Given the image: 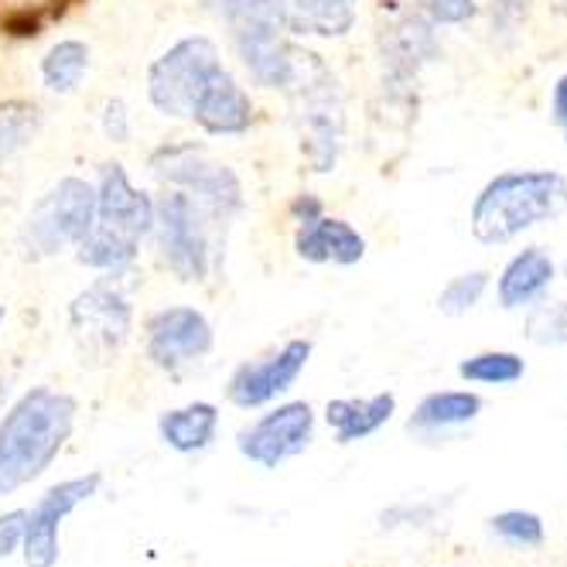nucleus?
I'll list each match as a JSON object with an SVG mask.
<instances>
[{
    "mask_svg": "<svg viewBox=\"0 0 567 567\" xmlns=\"http://www.w3.org/2000/svg\"><path fill=\"white\" fill-rule=\"evenodd\" d=\"M96 219V185L86 178H62L49 195L38 198L21 229V247L31 260H45L75 250Z\"/></svg>",
    "mask_w": 567,
    "mask_h": 567,
    "instance_id": "obj_7",
    "label": "nucleus"
},
{
    "mask_svg": "<svg viewBox=\"0 0 567 567\" xmlns=\"http://www.w3.org/2000/svg\"><path fill=\"white\" fill-rule=\"evenodd\" d=\"M0 326H4V308H0Z\"/></svg>",
    "mask_w": 567,
    "mask_h": 567,
    "instance_id": "obj_34",
    "label": "nucleus"
},
{
    "mask_svg": "<svg viewBox=\"0 0 567 567\" xmlns=\"http://www.w3.org/2000/svg\"><path fill=\"white\" fill-rule=\"evenodd\" d=\"M311 349L315 346L308 339H291L270 355L243 362V367H236V373L226 383L229 403H236L239 411L267 408V403H274L277 396H284L298 383V377L305 373L308 359H311Z\"/></svg>",
    "mask_w": 567,
    "mask_h": 567,
    "instance_id": "obj_14",
    "label": "nucleus"
},
{
    "mask_svg": "<svg viewBox=\"0 0 567 567\" xmlns=\"http://www.w3.org/2000/svg\"><path fill=\"white\" fill-rule=\"evenodd\" d=\"M564 4H567V0H564Z\"/></svg>",
    "mask_w": 567,
    "mask_h": 567,
    "instance_id": "obj_37",
    "label": "nucleus"
},
{
    "mask_svg": "<svg viewBox=\"0 0 567 567\" xmlns=\"http://www.w3.org/2000/svg\"><path fill=\"white\" fill-rule=\"evenodd\" d=\"M216 332L213 321L192 305L161 308L147 318L144 326V352L157 370L182 373L213 352Z\"/></svg>",
    "mask_w": 567,
    "mask_h": 567,
    "instance_id": "obj_10",
    "label": "nucleus"
},
{
    "mask_svg": "<svg viewBox=\"0 0 567 567\" xmlns=\"http://www.w3.org/2000/svg\"><path fill=\"white\" fill-rule=\"evenodd\" d=\"M434 18L427 11L400 8L383 18L377 31V49L383 62V79L393 90H408L417 83V75L427 62L437 59Z\"/></svg>",
    "mask_w": 567,
    "mask_h": 567,
    "instance_id": "obj_12",
    "label": "nucleus"
},
{
    "mask_svg": "<svg viewBox=\"0 0 567 567\" xmlns=\"http://www.w3.org/2000/svg\"><path fill=\"white\" fill-rule=\"evenodd\" d=\"M192 120L213 137H239L254 127V100L226 69H219L195 100Z\"/></svg>",
    "mask_w": 567,
    "mask_h": 567,
    "instance_id": "obj_15",
    "label": "nucleus"
},
{
    "mask_svg": "<svg viewBox=\"0 0 567 567\" xmlns=\"http://www.w3.org/2000/svg\"><path fill=\"white\" fill-rule=\"evenodd\" d=\"M295 254L308 264H336V267H352L367 257V236L346 219L332 216H315L308 223H298L295 233Z\"/></svg>",
    "mask_w": 567,
    "mask_h": 567,
    "instance_id": "obj_17",
    "label": "nucleus"
},
{
    "mask_svg": "<svg viewBox=\"0 0 567 567\" xmlns=\"http://www.w3.org/2000/svg\"><path fill=\"white\" fill-rule=\"evenodd\" d=\"M154 229V198L141 192L124 165H103L96 182V219L79 239L75 260L100 274H124L141 254V239Z\"/></svg>",
    "mask_w": 567,
    "mask_h": 567,
    "instance_id": "obj_2",
    "label": "nucleus"
},
{
    "mask_svg": "<svg viewBox=\"0 0 567 567\" xmlns=\"http://www.w3.org/2000/svg\"><path fill=\"white\" fill-rule=\"evenodd\" d=\"M75 400L49 386H34L11 403L0 417V496L24 489L52 468L75 431Z\"/></svg>",
    "mask_w": 567,
    "mask_h": 567,
    "instance_id": "obj_1",
    "label": "nucleus"
},
{
    "mask_svg": "<svg viewBox=\"0 0 567 567\" xmlns=\"http://www.w3.org/2000/svg\"><path fill=\"white\" fill-rule=\"evenodd\" d=\"M564 277H567V264H564Z\"/></svg>",
    "mask_w": 567,
    "mask_h": 567,
    "instance_id": "obj_36",
    "label": "nucleus"
},
{
    "mask_svg": "<svg viewBox=\"0 0 567 567\" xmlns=\"http://www.w3.org/2000/svg\"><path fill=\"white\" fill-rule=\"evenodd\" d=\"M86 72H90V49L86 42H75V38L52 45L42 59V83L59 96H69L83 86Z\"/></svg>",
    "mask_w": 567,
    "mask_h": 567,
    "instance_id": "obj_22",
    "label": "nucleus"
},
{
    "mask_svg": "<svg viewBox=\"0 0 567 567\" xmlns=\"http://www.w3.org/2000/svg\"><path fill=\"white\" fill-rule=\"evenodd\" d=\"M526 339L534 346H567V305L537 301L526 315Z\"/></svg>",
    "mask_w": 567,
    "mask_h": 567,
    "instance_id": "obj_26",
    "label": "nucleus"
},
{
    "mask_svg": "<svg viewBox=\"0 0 567 567\" xmlns=\"http://www.w3.org/2000/svg\"><path fill=\"white\" fill-rule=\"evenodd\" d=\"M489 291V274L485 270H468V274H458L452 277L449 284L441 288L437 295V311L449 315V318H462L468 311H475Z\"/></svg>",
    "mask_w": 567,
    "mask_h": 567,
    "instance_id": "obj_25",
    "label": "nucleus"
},
{
    "mask_svg": "<svg viewBox=\"0 0 567 567\" xmlns=\"http://www.w3.org/2000/svg\"><path fill=\"white\" fill-rule=\"evenodd\" d=\"M69 326L72 339L79 346L83 362H96L106 367L113 362L134 332V308L127 295L110 280H96L86 291H79L69 305Z\"/></svg>",
    "mask_w": 567,
    "mask_h": 567,
    "instance_id": "obj_9",
    "label": "nucleus"
},
{
    "mask_svg": "<svg viewBox=\"0 0 567 567\" xmlns=\"http://www.w3.org/2000/svg\"><path fill=\"white\" fill-rule=\"evenodd\" d=\"M326 213V206H321V198H315V195H298L295 202H291V216H295V223H308V219H315V216H321Z\"/></svg>",
    "mask_w": 567,
    "mask_h": 567,
    "instance_id": "obj_32",
    "label": "nucleus"
},
{
    "mask_svg": "<svg viewBox=\"0 0 567 567\" xmlns=\"http://www.w3.org/2000/svg\"><path fill=\"white\" fill-rule=\"evenodd\" d=\"M493 534L509 547H540L544 544V519L530 509H506L489 519Z\"/></svg>",
    "mask_w": 567,
    "mask_h": 567,
    "instance_id": "obj_27",
    "label": "nucleus"
},
{
    "mask_svg": "<svg viewBox=\"0 0 567 567\" xmlns=\"http://www.w3.org/2000/svg\"><path fill=\"white\" fill-rule=\"evenodd\" d=\"M213 229H219V223L188 192L168 188L165 195L154 198L151 233L157 239V254L182 284H202L213 274L216 267Z\"/></svg>",
    "mask_w": 567,
    "mask_h": 567,
    "instance_id": "obj_5",
    "label": "nucleus"
},
{
    "mask_svg": "<svg viewBox=\"0 0 567 567\" xmlns=\"http://www.w3.org/2000/svg\"><path fill=\"white\" fill-rule=\"evenodd\" d=\"M103 485L100 472L79 475V478H65L59 485L38 499L28 509V523H24V540H21V557L28 567H55L62 557V523L69 519L72 509H79L83 503H90Z\"/></svg>",
    "mask_w": 567,
    "mask_h": 567,
    "instance_id": "obj_11",
    "label": "nucleus"
},
{
    "mask_svg": "<svg viewBox=\"0 0 567 567\" xmlns=\"http://www.w3.org/2000/svg\"><path fill=\"white\" fill-rule=\"evenodd\" d=\"M523 373H526V362L516 352H503V349L475 352V355L462 359V367H458L462 380L482 383V386H513L523 380Z\"/></svg>",
    "mask_w": 567,
    "mask_h": 567,
    "instance_id": "obj_24",
    "label": "nucleus"
},
{
    "mask_svg": "<svg viewBox=\"0 0 567 567\" xmlns=\"http://www.w3.org/2000/svg\"><path fill=\"white\" fill-rule=\"evenodd\" d=\"M557 277V264L544 247H526L519 250L499 274L496 280V298L499 308L506 311H519V308H530L540 298H547L550 284Z\"/></svg>",
    "mask_w": 567,
    "mask_h": 567,
    "instance_id": "obj_18",
    "label": "nucleus"
},
{
    "mask_svg": "<svg viewBox=\"0 0 567 567\" xmlns=\"http://www.w3.org/2000/svg\"><path fill=\"white\" fill-rule=\"evenodd\" d=\"M482 414V396L472 390H441L417 403L411 414V431L417 434H444L472 424Z\"/></svg>",
    "mask_w": 567,
    "mask_h": 567,
    "instance_id": "obj_21",
    "label": "nucleus"
},
{
    "mask_svg": "<svg viewBox=\"0 0 567 567\" xmlns=\"http://www.w3.org/2000/svg\"><path fill=\"white\" fill-rule=\"evenodd\" d=\"M223 69L213 38L192 34L175 42L165 55H157L147 69V100L165 116H192L195 100L209 86V79Z\"/></svg>",
    "mask_w": 567,
    "mask_h": 567,
    "instance_id": "obj_8",
    "label": "nucleus"
},
{
    "mask_svg": "<svg viewBox=\"0 0 567 567\" xmlns=\"http://www.w3.org/2000/svg\"><path fill=\"white\" fill-rule=\"evenodd\" d=\"M209 8L226 21L233 49L254 83L284 93L305 49L295 45L291 34L270 18L264 0H209Z\"/></svg>",
    "mask_w": 567,
    "mask_h": 567,
    "instance_id": "obj_4",
    "label": "nucleus"
},
{
    "mask_svg": "<svg viewBox=\"0 0 567 567\" xmlns=\"http://www.w3.org/2000/svg\"><path fill=\"white\" fill-rule=\"evenodd\" d=\"M38 134H42V110L28 100L0 103V161L24 151Z\"/></svg>",
    "mask_w": 567,
    "mask_h": 567,
    "instance_id": "obj_23",
    "label": "nucleus"
},
{
    "mask_svg": "<svg viewBox=\"0 0 567 567\" xmlns=\"http://www.w3.org/2000/svg\"><path fill=\"white\" fill-rule=\"evenodd\" d=\"M151 172L168 188L188 192L219 226H229V219L243 209V182L236 172L213 161L206 147L192 141L157 147L151 154Z\"/></svg>",
    "mask_w": 567,
    "mask_h": 567,
    "instance_id": "obj_6",
    "label": "nucleus"
},
{
    "mask_svg": "<svg viewBox=\"0 0 567 567\" xmlns=\"http://www.w3.org/2000/svg\"><path fill=\"white\" fill-rule=\"evenodd\" d=\"M103 134L113 144H127L131 141V110L124 100H110L103 106Z\"/></svg>",
    "mask_w": 567,
    "mask_h": 567,
    "instance_id": "obj_29",
    "label": "nucleus"
},
{
    "mask_svg": "<svg viewBox=\"0 0 567 567\" xmlns=\"http://www.w3.org/2000/svg\"><path fill=\"white\" fill-rule=\"evenodd\" d=\"M157 434L178 455H195L206 452L219 434V411L216 403H185V408L165 411L157 421Z\"/></svg>",
    "mask_w": 567,
    "mask_h": 567,
    "instance_id": "obj_19",
    "label": "nucleus"
},
{
    "mask_svg": "<svg viewBox=\"0 0 567 567\" xmlns=\"http://www.w3.org/2000/svg\"><path fill=\"white\" fill-rule=\"evenodd\" d=\"M24 523H28V509H8L0 516V560H8L11 554L21 550Z\"/></svg>",
    "mask_w": 567,
    "mask_h": 567,
    "instance_id": "obj_28",
    "label": "nucleus"
},
{
    "mask_svg": "<svg viewBox=\"0 0 567 567\" xmlns=\"http://www.w3.org/2000/svg\"><path fill=\"white\" fill-rule=\"evenodd\" d=\"M567 209V178L560 172H503L482 185L472 202V236L485 247L523 236L526 229L544 226Z\"/></svg>",
    "mask_w": 567,
    "mask_h": 567,
    "instance_id": "obj_3",
    "label": "nucleus"
},
{
    "mask_svg": "<svg viewBox=\"0 0 567 567\" xmlns=\"http://www.w3.org/2000/svg\"><path fill=\"white\" fill-rule=\"evenodd\" d=\"M564 144H567V127H564Z\"/></svg>",
    "mask_w": 567,
    "mask_h": 567,
    "instance_id": "obj_35",
    "label": "nucleus"
},
{
    "mask_svg": "<svg viewBox=\"0 0 567 567\" xmlns=\"http://www.w3.org/2000/svg\"><path fill=\"white\" fill-rule=\"evenodd\" d=\"M526 8H530V0H496V21L503 28H516V21L526 14Z\"/></svg>",
    "mask_w": 567,
    "mask_h": 567,
    "instance_id": "obj_31",
    "label": "nucleus"
},
{
    "mask_svg": "<svg viewBox=\"0 0 567 567\" xmlns=\"http://www.w3.org/2000/svg\"><path fill=\"white\" fill-rule=\"evenodd\" d=\"M270 18L298 38H342L352 31L359 0H264Z\"/></svg>",
    "mask_w": 567,
    "mask_h": 567,
    "instance_id": "obj_16",
    "label": "nucleus"
},
{
    "mask_svg": "<svg viewBox=\"0 0 567 567\" xmlns=\"http://www.w3.org/2000/svg\"><path fill=\"white\" fill-rule=\"evenodd\" d=\"M393 414H396L393 393H377L367 400H329V408H326V421L339 444H352V441L377 434L380 427L390 424Z\"/></svg>",
    "mask_w": 567,
    "mask_h": 567,
    "instance_id": "obj_20",
    "label": "nucleus"
},
{
    "mask_svg": "<svg viewBox=\"0 0 567 567\" xmlns=\"http://www.w3.org/2000/svg\"><path fill=\"white\" fill-rule=\"evenodd\" d=\"M475 0H427V14L434 24H465L475 18Z\"/></svg>",
    "mask_w": 567,
    "mask_h": 567,
    "instance_id": "obj_30",
    "label": "nucleus"
},
{
    "mask_svg": "<svg viewBox=\"0 0 567 567\" xmlns=\"http://www.w3.org/2000/svg\"><path fill=\"white\" fill-rule=\"evenodd\" d=\"M550 116H554V124H557V127H567V72L557 79V86H554V96H550Z\"/></svg>",
    "mask_w": 567,
    "mask_h": 567,
    "instance_id": "obj_33",
    "label": "nucleus"
},
{
    "mask_svg": "<svg viewBox=\"0 0 567 567\" xmlns=\"http://www.w3.org/2000/svg\"><path fill=\"white\" fill-rule=\"evenodd\" d=\"M315 437V411L305 400L280 403L260 421H254L247 431H239L236 449L239 455L260 465V468H277L288 458H298Z\"/></svg>",
    "mask_w": 567,
    "mask_h": 567,
    "instance_id": "obj_13",
    "label": "nucleus"
}]
</instances>
